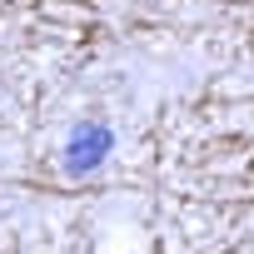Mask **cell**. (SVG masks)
Segmentation results:
<instances>
[{
    "label": "cell",
    "mask_w": 254,
    "mask_h": 254,
    "mask_svg": "<svg viewBox=\"0 0 254 254\" xmlns=\"http://www.w3.org/2000/svg\"><path fill=\"white\" fill-rule=\"evenodd\" d=\"M105 150H110V130L105 125H80L75 130V140H70V175H85V170H95L100 160H105Z\"/></svg>",
    "instance_id": "cell-1"
}]
</instances>
